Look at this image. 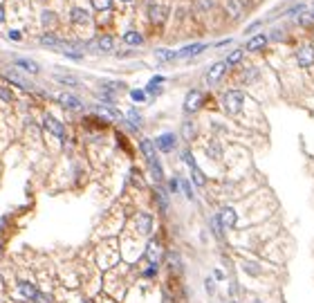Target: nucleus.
I'll list each match as a JSON object with an SVG mask.
<instances>
[{
    "label": "nucleus",
    "instance_id": "nucleus-3",
    "mask_svg": "<svg viewBox=\"0 0 314 303\" xmlns=\"http://www.w3.org/2000/svg\"><path fill=\"white\" fill-rule=\"evenodd\" d=\"M296 63L301 65V68H310V65L314 63V45L312 43H305V45H301V48L296 50Z\"/></svg>",
    "mask_w": 314,
    "mask_h": 303
},
{
    "label": "nucleus",
    "instance_id": "nucleus-7",
    "mask_svg": "<svg viewBox=\"0 0 314 303\" xmlns=\"http://www.w3.org/2000/svg\"><path fill=\"white\" fill-rule=\"evenodd\" d=\"M227 68H229V65L224 63V61H220V63H213L211 68H209V72H207V83H209V85H216V83H218V81L224 76Z\"/></svg>",
    "mask_w": 314,
    "mask_h": 303
},
{
    "label": "nucleus",
    "instance_id": "nucleus-20",
    "mask_svg": "<svg viewBox=\"0 0 314 303\" xmlns=\"http://www.w3.org/2000/svg\"><path fill=\"white\" fill-rule=\"evenodd\" d=\"M41 45H48V48H61L63 41H61L56 34H43L41 36Z\"/></svg>",
    "mask_w": 314,
    "mask_h": 303
},
{
    "label": "nucleus",
    "instance_id": "nucleus-5",
    "mask_svg": "<svg viewBox=\"0 0 314 303\" xmlns=\"http://www.w3.org/2000/svg\"><path fill=\"white\" fill-rule=\"evenodd\" d=\"M166 16H169V7L160 5V2H150V5H148V18H150V23H157V25H162V23L166 21Z\"/></svg>",
    "mask_w": 314,
    "mask_h": 303
},
{
    "label": "nucleus",
    "instance_id": "nucleus-6",
    "mask_svg": "<svg viewBox=\"0 0 314 303\" xmlns=\"http://www.w3.org/2000/svg\"><path fill=\"white\" fill-rule=\"evenodd\" d=\"M155 146H157L162 153H170V151L177 146V137L173 133H162L160 137L155 139Z\"/></svg>",
    "mask_w": 314,
    "mask_h": 303
},
{
    "label": "nucleus",
    "instance_id": "nucleus-35",
    "mask_svg": "<svg viewBox=\"0 0 314 303\" xmlns=\"http://www.w3.org/2000/svg\"><path fill=\"white\" fill-rule=\"evenodd\" d=\"M298 25H303V27H310L314 23V14H303V16H298Z\"/></svg>",
    "mask_w": 314,
    "mask_h": 303
},
{
    "label": "nucleus",
    "instance_id": "nucleus-44",
    "mask_svg": "<svg viewBox=\"0 0 314 303\" xmlns=\"http://www.w3.org/2000/svg\"><path fill=\"white\" fill-rule=\"evenodd\" d=\"M9 41H21V32H16V29L9 32Z\"/></svg>",
    "mask_w": 314,
    "mask_h": 303
},
{
    "label": "nucleus",
    "instance_id": "nucleus-51",
    "mask_svg": "<svg viewBox=\"0 0 314 303\" xmlns=\"http://www.w3.org/2000/svg\"><path fill=\"white\" fill-rule=\"evenodd\" d=\"M90 303H92V301H90Z\"/></svg>",
    "mask_w": 314,
    "mask_h": 303
},
{
    "label": "nucleus",
    "instance_id": "nucleus-29",
    "mask_svg": "<svg viewBox=\"0 0 314 303\" xmlns=\"http://www.w3.org/2000/svg\"><path fill=\"white\" fill-rule=\"evenodd\" d=\"M162 76H155V79H150V83H148V88H146V92H150V95H160L162 92V88H160V83H162Z\"/></svg>",
    "mask_w": 314,
    "mask_h": 303
},
{
    "label": "nucleus",
    "instance_id": "nucleus-19",
    "mask_svg": "<svg viewBox=\"0 0 314 303\" xmlns=\"http://www.w3.org/2000/svg\"><path fill=\"white\" fill-rule=\"evenodd\" d=\"M14 63H16L21 70H25V72H32V75H38V70H41L38 63H34V61H29V59H21V56H16Z\"/></svg>",
    "mask_w": 314,
    "mask_h": 303
},
{
    "label": "nucleus",
    "instance_id": "nucleus-41",
    "mask_svg": "<svg viewBox=\"0 0 314 303\" xmlns=\"http://www.w3.org/2000/svg\"><path fill=\"white\" fill-rule=\"evenodd\" d=\"M182 160H184V164H189V166H193V164H195V160H193L191 151H184V153H182Z\"/></svg>",
    "mask_w": 314,
    "mask_h": 303
},
{
    "label": "nucleus",
    "instance_id": "nucleus-42",
    "mask_svg": "<svg viewBox=\"0 0 314 303\" xmlns=\"http://www.w3.org/2000/svg\"><path fill=\"white\" fill-rule=\"evenodd\" d=\"M169 189H170V193H177V189H180V180H177V177H173V180L169 182Z\"/></svg>",
    "mask_w": 314,
    "mask_h": 303
},
{
    "label": "nucleus",
    "instance_id": "nucleus-12",
    "mask_svg": "<svg viewBox=\"0 0 314 303\" xmlns=\"http://www.w3.org/2000/svg\"><path fill=\"white\" fill-rule=\"evenodd\" d=\"M146 258H148L150 265H157L162 258V245L160 240H150L148 247H146Z\"/></svg>",
    "mask_w": 314,
    "mask_h": 303
},
{
    "label": "nucleus",
    "instance_id": "nucleus-25",
    "mask_svg": "<svg viewBox=\"0 0 314 303\" xmlns=\"http://www.w3.org/2000/svg\"><path fill=\"white\" fill-rule=\"evenodd\" d=\"M182 137L187 139V142H191V139L195 137V124H193V122H184V124H182Z\"/></svg>",
    "mask_w": 314,
    "mask_h": 303
},
{
    "label": "nucleus",
    "instance_id": "nucleus-18",
    "mask_svg": "<svg viewBox=\"0 0 314 303\" xmlns=\"http://www.w3.org/2000/svg\"><path fill=\"white\" fill-rule=\"evenodd\" d=\"M95 112L99 115V117H103V119H108V122H112V119H117V117H121L115 108H110V106H95Z\"/></svg>",
    "mask_w": 314,
    "mask_h": 303
},
{
    "label": "nucleus",
    "instance_id": "nucleus-50",
    "mask_svg": "<svg viewBox=\"0 0 314 303\" xmlns=\"http://www.w3.org/2000/svg\"><path fill=\"white\" fill-rule=\"evenodd\" d=\"M312 14H314V11H312Z\"/></svg>",
    "mask_w": 314,
    "mask_h": 303
},
{
    "label": "nucleus",
    "instance_id": "nucleus-16",
    "mask_svg": "<svg viewBox=\"0 0 314 303\" xmlns=\"http://www.w3.org/2000/svg\"><path fill=\"white\" fill-rule=\"evenodd\" d=\"M18 290H21V294L27 299V301H34L36 294H38V287L34 285V283H29V281H21L18 283Z\"/></svg>",
    "mask_w": 314,
    "mask_h": 303
},
{
    "label": "nucleus",
    "instance_id": "nucleus-11",
    "mask_svg": "<svg viewBox=\"0 0 314 303\" xmlns=\"http://www.w3.org/2000/svg\"><path fill=\"white\" fill-rule=\"evenodd\" d=\"M157 146H155V142H150V139H142L139 142V151L144 153V157H146V162L148 164H153V162H157Z\"/></svg>",
    "mask_w": 314,
    "mask_h": 303
},
{
    "label": "nucleus",
    "instance_id": "nucleus-38",
    "mask_svg": "<svg viewBox=\"0 0 314 303\" xmlns=\"http://www.w3.org/2000/svg\"><path fill=\"white\" fill-rule=\"evenodd\" d=\"M0 99L7 101V103H11V101H14V92L7 90V88H2V85H0Z\"/></svg>",
    "mask_w": 314,
    "mask_h": 303
},
{
    "label": "nucleus",
    "instance_id": "nucleus-27",
    "mask_svg": "<svg viewBox=\"0 0 314 303\" xmlns=\"http://www.w3.org/2000/svg\"><path fill=\"white\" fill-rule=\"evenodd\" d=\"M101 88H106L110 92H121V90H126V83H121V81H103Z\"/></svg>",
    "mask_w": 314,
    "mask_h": 303
},
{
    "label": "nucleus",
    "instance_id": "nucleus-2",
    "mask_svg": "<svg viewBox=\"0 0 314 303\" xmlns=\"http://www.w3.org/2000/svg\"><path fill=\"white\" fill-rule=\"evenodd\" d=\"M43 128H45L48 133H52L54 137L65 139V126L56 117H52V115H45V117H43Z\"/></svg>",
    "mask_w": 314,
    "mask_h": 303
},
{
    "label": "nucleus",
    "instance_id": "nucleus-1",
    "mask_svg": "<svg viewBox=\"0 0 314 303\" xmlns=\"http://www.w3.org/2000/svg\"><path fill=\"white\" fill-rule=\"evenodd\" d=\"M222 106L229 115H238L242 110V106H245V95L240 90H227L222 95Z\"/></svg>",
    "mask_w": 314,
    "mask_h": 303
},
{
    "label": "nucleus",
    "instance_id": "nucleus-36",
    "mask_svg": "<svg viewBox=\"0 0 314 303\" xmlns=\"http://www.w3.org/2000/svg\"><path fill=\"white\" fill-rule=\"evenodd\" d=\"M155 196H157V202H160V209H162V211H166V209H169V200H166V193H164V191H157Z\"/></svg>",
    "mask_w": 314,
    "mask_h": 303
},
{
    "label": "nucleus",
    "instance_id": "nucleus-21",
    "mask_svg": "<svg viewBox=\"0 0 314 303\" xmlns=\"http://www.w3.org/2000/svg\"><path fill=\"white\" fill-rule=\"evenodd\" d=\"M97 48L101 50V52H110L112 48H115V41H112V36H108V34H103V36L97 38Z\"/></svg>",
    "mask_w": 314,
    "mask_h": 303
},
{
    "label": "nucleus",
    "instance_id": "nucleus-23",
    "mask_svg": "<svg viewBox=\"0 0 314 303\" xmlns=\"http://www.w3.org/2000/svg\"><path fill=\"white\" fill-rule=\"evenodd\" d=\"M126 119H128V124H130V128H142V115H139L137 110H128L126 112Z\"/></svg>",
    "mask_w": 314,
    "mask_h": 303
},
{
    "label": "nucleus",
    "instance_id": "nucleus-22",
    "mask_svg": "<svg viewBox=\"0 0 314 303\" xmlns=\"http://www.w3.org/2000/svg\"><path fill=\"white\" fill-rule=\"evenodd\" d=\"M123 43L126 45H144V36L139 32H126L123 34Z\"/></svg>",
    "mask_w": 314,
    "mask_h": 303
},
{
    "label": "nucleus",
    "instance_id": "nucleus-46",
    "mask_svg": "<svg viewBox=\"0 0 314 303\" xmlns=\"http://www.w3.org/2000/svg\"><path fill=\"white\" fill-rule=\"evenodd\" d=\"M0 23H5V9H2V5H0Z\"/></svg>",
    "mask_w": 314,
    "mask_h": 303
},
{
    "label": "nucleus",
    "instance_id": "nucleus-30",
    "mask_svg": "<svg viewBox=\"0 0 314 303\" xmlns=\"http://www.w3.org/2000/svg\"><path fill=\"white\" fill-rule=\"evenodd\" d=\"M90 2L97 11H110L112 9V0H90Z\"/></svg>",
    "mask_w": 314,
    "mask_h": 303
},
{
    "label": "nucleus",
    "instance_id": "nucleus-10",
    "mask_svg": "<svg viewBox=\"0 0 314 303\" xmlns=\"http://www.w3.org/2000/svg\"><path fill=\"white\" fill-rule=\"evenodd\" d=\"M218 218H220V225H222L224 229H234L236 223H238V216H236V211L231 207H224L222 211L218 213Z\"/></svg>",
    "mask_w": 314,
    "mask_h": 303
},
{
    "label": "nucleus",
    "instance_id": "nucleus-43",
    "mask_svg": "<svg viewBox=\"0 0 314 303\" xmlns=\"http://www.w3.org/2000/svg\"><path fill=\"white\" fill-rule=\"evenodd\" d=\"M207 155H213V157H220V149H218V144H211V149H207Z\"/></svg>",
    "mask_w": 314,
    "mask_h": 303
},
{
    "label": "nucleus",
    "instance_id": "nucleus-32",
    "mask_svg": "<svg viewBox=\"0 0 314 303\" xmlns=\"http://www.w3.org/2000/svg\"><path fill=\"white\" fill-rule=\"evenodd\" d=\"M41 23L45 27L54 25V23H56V14H54V11H43V14H41Z\"/></svg>",
    "mask_w": 314,
    "mask_h": 303
},
{
    "label": "nucleus",
    "instance_id": "nucleus-28",
    "mask_svg": "<svg viewBox=\"0 0 314 303\" xmlns=\"http://www.w3.org/2000/svg\"><path fill=\"white\" fill-rule=\"evenodd\" d=\"M240 9H242V2H240V0H229V2H227V11H229L231 18L240 16Z\"/></svg>",
    "mask_w": 314,
    "mask_h": 303
},
{
    "label": "nucleus",
    "instance_id": "nucleus-26",
    "mask_svg": "<svg viewBox=\"0 0 314 303\" xmlns=\"http://www.w3.org/2000/svg\"><path fill=\"white\" fill-rule=\"evenodd\" d=\"M191 176H193V182H195V186H204V184H207V177H204L202 171L197 169V164L191 166Z\"/></svg>",
    "mask_w": 314,
    "mask_h": 303
},
{
    "label": "nucleus",
    "instance_id": "nucleus-17",
    "mask_svg": "<svg viewBox=\"0 0 314 303\" xmlns=\"http://www.w3.org/2000/svg\"><path fill=\"white\" fill-rule=\"evenodd\" d=\"M5 76H7V79H9L14 85H18V88H23V90H29V88H32V85L27 83V79H23V76L18 75L16 70H7V72H5Z\"/></svg>",
    "mask_w": 314,
    "mask_h": 303
},
{
    "label": "nucleus",
    "instance_id": "nucleus-24",
    "mask_svg": "<svg viewBox=\"0 0 314 303\" xmlns=\"http://www.w3.org/2000/svg\"><path fill=\"white\" fill-rule=\"evenodd\" d=\"M155 56H157V61H160V63H166V61L175 59L177 52H173V50H155Z\"/></svg>",
    "mask_w": 314,
    "mask_h": 303
},
{
    "label": "nucleus",
    "instance_id": "nucleus-40",
    "mask_svg": "<svg viewBox=\"0 0 314 303\" xmlns=\"http://www.w3.org/2000/svg\"><path fill=\"white\" fill-rule=\"evenodd\" d=\"M32 303H52V297H49V294H45V292H38L36 299H34Z\"/></svg>",
    "mask_w": 314,
    "mask_h": 303
},
{
    "label": "nucleus",
    "instance_id": "nucleus-45",
    "mask_svg": "<svg viewBox=\"0 0 314 303\" xmlns=\"http://www.w3.org/2000/svg\"><path fill=\"white\" fill-rule=\"evenodd\" d=\"M216 290V285H213V281L211 278H207V292H213Z\"/></svg>",
    "mask_w": 314,
    "mask_h": 303
},
{
    "label": "nucleus",
    "instance_id": "nucleus-48",
    "mask_svg": "<svg viewBox=\"0 0 314 303\" xmlns=\"http://www.w3.org/2000/svg\"><path fill=\"white\" fill-rule=\"evenodd\" d=\"M254 303H263V301H254Z\"/></svg>",
    "mask_w": 314,
    "mask_h": 303
},
{
    "label": "nucleus",
    "instance_id": "nucleus-39",
    "mask_svg": "<svg viewBox=\"0 0 314 303\" xmlns=\"http://www.w3.org/2000/svg\"><path fill=\"white\" fill-rule=\"evenodd\" d=\"M130 99L137 101V103H139V101H144V99H146V92H144V90H130Z\"/></svg>",
    "mask_w": 314,
    "mask_h": 303
},
{
    "label": "nucleus",
    "instance_id": "nucleus-47",
    "mask_svg": "<svg viewBox=\"0 0 314 303\" xmlns=\"http://www.w3.org/2000/svg\"><path fill=\"white\" fill-rule=\"evenodd\" d=\"M121 2H133V0H121Z\"/></svg>",
    "mask_w": 314,
    "mask_h": 303
},
{
    "label": "nucleus",
    "instance_id": "nucleus-13",
    "mask_svg": "<svg viewBox=\"0 0 314 303\" xmlns=\"http://www.w3.org/2000/svg\"><path fill=\"white\" fill-rule=\"evenodd\" d=\"M70 21L74 23V25H88L92 18H90V11L88 9H83V7H74V9L70 11Z\"/></svg>",
    "mask_w": 314,
    "mask_h": 303
},
{
    "label": "nucleus",
    "instance_id": "nucleus-37",
    "mask_svg": "<svg viewBox=\"0 0 314 303\" xmlns=\"http://www.w3.org/2000/svg\"><path fill=\"white\" fill-rule=\"evenodd\" d=\"M180 186H182V191H184V196H187L189 200H193V189H191V182L182 180V182H180Z\"/></svg>",
    "mask_w": 314,
    "mask_h": 303
},
{
    "label": "nucleus",
    "instance_id": "nucleus-49",
    "mask_svg": "<svg viewBox=\"0 0 314 303\" xmlns=\"http://www.w3.org/2000/svg\"><path fill=\"white\" fill-rule=\"evenodd\" d=\"M231 303H236V301H231Z\"/></svg>",
    "mask_w": 314,
    "mask_h": 303
},
{
    "label": "nucleus",
    "instance_id": "nucleus-8",
    "mask_svg": "<svg viewBox=\"0 0 314 303\" xmlns=\"http://www.w3.org/2000/svg\"><path fill=\"white\" fill-rule=\"evenodd\" d=\"M135 227L142 236H148L153 231V216L150 213H137V218H135Z\"/></svg>",
    "mask_w": 314,
    "mask_h": 303
},
{
    "label": "nucleus",
    "instance_id": "nucleus-34",
    "mask_svg": "<svg viewBox=\"0 0 314 303\" xmlns=\"http://www.w3.org/2000/svg\"><path fill=\"white\" fill-rule=\"evenodd\" d=\"M242 61V50H236V52L229 54V59H227V65H236Z\"/></svg>",
    "mask_w": 314,
    "mask_h": 303
},
{
    "label": "nucleus",
    "instance_id": "nucleus-9",
    "mask_svg": "<svg viewBox=\"0 0 314 303\" xmlns=\"http://www.w3.org/2000/svg\"><path fill=\"white\" fill-rule=\"evenodd\" d=\"M59 103L63 108H68V110H76V112L83 110V101L74 95H68V92H65V95H59Z\"/></svg>",
    "mask_w": 314,
    "mask_h": 303
},
{
    "label": "nucleus",
    "instance_id": "nucleus-14",
    "mask_svg": "<svg viewBox=\"0 0 314 303\" xmlns=\"http://www.w3.org/2000/svg\"><path fill=\"white\" fill-rule=\"evenodd\" d=\"M204 50H207V45H204V43H193V45L182 48L180 52H177V56H180V59H191V56H195V54L204 52Z\"/></svg>",
    "mask_w": 314,
    "mask_h": 303
},
{
    "label": "nucleus",
    "instance_id": "nucleus-31",
    "mask_svg": "<svg viewBox=\"0 0 314 303\" xmlns=\"http://www.w3.org/2000/svg\"><path fill=\"white\" fill-rule=\"evenodd\" d=\"M211 229H213V236H216V238H218V240H222V225H220V218H218V216H213V218H211Z\"/></svg>",
    "mask_w": 314,
    "mask_h": 303
},
{
    "label": "nucleus",
    "instance_id": "nucleus-15",
    "mask_svg": "<svg viewBox=\"0 0 314 303\" xmlns=\"http://www.w3.org/2000/svg\"><path fill=\"white\" fill-rule=\"evenodd\" d=\"M267 41H269V38L265 36V34H256L254 38H249V41H247V52H258V50H263L267 45Z\"/></svg>",
    "mask_w": 314,
    "mask_h": 303
},
{
    "label": "nucleus",
    "instance_id": "nucleus-33",
    "mask_svg": "<svg viewBox=\"0 0 314 303\" xmlns=\"http://www.w3.org/2000/svg\"><path fill=\"white\" fill-rule=\"evenodd\" d=\"M56 81L68 83V85H79V79H76V76H70V75H56Z\"/></svg>",
    "mask_w": 314,
    "mask_h": 303
},
{
    "label": "nucleus",
    "instance_id": "nucleus-4",
    "mask_svg": "<svg viewBox=\"0 0 314 303\" xmlns=\"http://www.w3.org/2000/svg\"><path fill=\"white\" fill-rule=\"evenodd\" d=\"M204 103V95L200 90H191L187 95V99H184V112H195L200 110Z\"/></svg>",
    "mask_w": 314,
    "mask_h": 303
}]
</instances>
